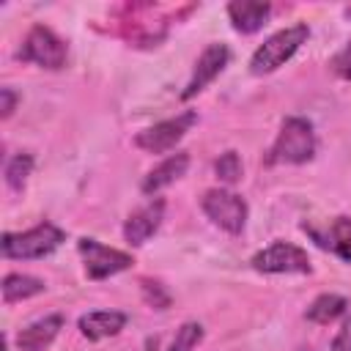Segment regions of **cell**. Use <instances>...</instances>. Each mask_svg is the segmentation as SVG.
Wrapping results in <instances>:
<instances>
[{"mask_svg":"<svg viewBox=\"0 0 351 351\" xmlns=\"http://www.w3.org/2000/svg\"><path fill=\"white\" fill-rule=\"evenodd\" d=\"M315 154V129L307 118L291 115L282 121L277 140L269 148V165H304Z\"/></svg>","mask_w":351,"mask_h":351,"instance_id":"6da1fadb","label":"cell"},{"mask_svg":"<svg viewBox=\"0 0 351 351\" xmlns=\"http://www.w3.org/2000/svg\"><path fill=\"white\" fill-rule=\"evenodd\" d=\"M310 38V27L304 22H296V25H288L277 33H271L250 58V71L255 77H263V74H271L277 71L280 66H285L296 52L299 47Z\"/></svg>","mask_w":351,"mask_h":351,"instance_id":"7a4b0ae2","label":"cell"},{"mask_svg":"<svg viewBox=\"0 0 351 351\" xmlns=\"http://www.w3.org/2000/svg\"><path fill=\"white\" fill-rule=\"evenodd\" d=\"M66 233L52 222H38L30 230L22 233H3L0 236V252L14 261H36L52 255L63 244Z\"/></svg>","mask_w":351,"mask_h":351,"instance_id":"3957f363","label":"cell"},{"mask_svg":"<svg viewBox=\"0 0 351 351\" xmlns=\"http://www.w3.org/2000/svg\"><path fill=\"white\" fill-rule=\"evenodd\" d=\"M19 60L25 63H36L41 69H49V71H58L66 66V58H69V47L66 41L47 25H33L16 52Z\"/></svg>","mask_w":351,"mask_h":351,"instance_id":"277c9868","label":"cell"},{"mask_svg":"<svg viewBox=\"0 0 351 351\" xmlns=\"http://www.w3.org/2000/svg\"><path fill=\"white\" fill-rule=\"evenodd\" d=\"M200 206H203L206 217L217 228L230 233V236H239L244 230V225H247V214H250L247 200L241 195L230 192V189H208V192H203Z\"/></svg>","mask_w":351,"mask_h":351,"instance_id":"5b68a950","label":"cell"},{"mask_svg":"<svg viewBox=\"0 0 351 351\" xmlns=\"http://www.w3.org/2000/svg\"><path fill=\"white\" fill-rule=\"evenodd\" d=\"M252 269L261 274H310V255L291 241H271L252 255Z\"/></svg>","mask_w":351,"mask_h":351,"instance_id":"8992f818","label":"cell"},{"mask_svg":"<svg viewBox=\"0 0 351 351\" xmlns=\"http://www.w3.org/2000/svg\"><path fill=\"white\" fill-rule=\"evenodd\" d=\"M77 250L82 255V263H85V274L90 280H104V277H112L118 271H126L134 258L123 250H115V247H107L96 239H80L77 241Z\"/></svg>","mask_w":351,"mask_h":351,"instance_id":"52a82bcc","label":"cell"},{"mask_svg":"<svg viewBox=\"0 0 351 351\" xmlns=\"http://www.w3.org/2000/svg\"><path fill=\"white\" fill-rule=\"evenodd\" d=\"M197 123V112L186 110L176 118H167V121H159L148 129H143L137 137H134V145L145 154H167L170 148H176V143Z\"/></svg>","mask_w":351,"mask_h":351,"instance_id":"ba28073f","label":"cell"},{"mask_svg":"<svg viewBox=\"0 0 351 351\" xmlns=\"http://www.w3.org/2000/svg\"><path fill=\"white\" fill-rule=\"evenodd\" d=\"M228 60H230V49H228L225 44H219V41L208 44V47L200 52V58H197V63H195V71H192L186 88L181 90V99L186 101V99L197 96L208 82H214V80L222 74V69L228 66Z\"/></svg>","mask_w":351,"mask_h":351,"instance_id":"9c48e42d","label":"cell"},{"mask_svg":"<svg viewBox=\"0 0 351 351\" xmlns=\"http://www.w3.org/2000/svg\"><path fill=\"white\" fill-rule=\"evenodd\" d=\"M162 219H165V200L162 197H154V200H148L145 206L134 208L126 217V222H123V239L132 247H140V244H145L159 230Z\"/></svg>","mask_w":351,"mask_h":351,"instance_id":"30bf717a","label":"cell"},{"mask_svg":"<svg viewBox=\"0 0 351 351\" xmlns=\"http://www.w3.org/2000/svg\"><path fill=\"white\" fill-rule=\"evenodd\" d=\"M60 329H63V315H58V313L44 315L16 332V348L19 351H44L52 346V340L58 337Z\"/></svg>","mask_w":351,"mask_h":351,"instance_id":"8fae6325","label":"cell"},{"mask_svg":"<svg viewBox=\"0 0 351 351\" xmlns=\"http://www.w3.org/2000/svg\"><path fill=\"white\" fill-rule=\"evenodd\" d=\"M271 14V5L269 3H261V0H233L228 3V19L233 25V30L250 36V33H258L266 19Z\"/></svg>","mask_w":351,"mask_h":351,"instance_id":"7c38bea8","label":"cell"},{"mask_svg":"<svg viewBox=\"0 0 351 351\" xmlns=\"http://www.w3.org/2000/svg\"><path fill=\"white\" fill-rule=\"evenodd\" d=\"M126 313L121 310H93V313H85L80 318V332L82 337L88 340H104V337H112L118 335L123 326H126Z\"/></svg>","mask_w":351,"mask_h":351,"instance_id":"4fadbf2b","label":"cell"},{"mask_svg":"<svg viewBox=\"0 0 351 351\" xmlns=\"http://www.w3.org/2000/svg\"><path fill=\"white\" fill-rule=\"evenodd\" d=\"M186 167H189V154H186V151H178V154L167 156L165 162H159V165L143 178L140 189H143L145 195H156L159 189H165V186H170L173 181H178V178L186 173Z\"/></svg>","mask_w":351,"mask_h":351,"instance_id":"5bb4252c","label":"cell"},{"mask_svg":"<svg viewBox=\"0 0 351 351\" xmlns=\"http://www.w3.org/2000/svg\"><path fill=\"white\" fill-rule=\"evenodd\" d=\"M0 288H3V302L5 304H16L22 299H30V296H38V293L47 291L44 280H38L33 274H19V271L5 274Z\"/></svg>","mask_w":351,"mask_h":351,"instance_id":"9a60e30c","label":"cell"},{"mask_svg":"<svg viewBox=\"0 0 351 351\" xmlns=\"http://www.w3.org/2000/svg\"><path fill=\"white\" fill-rule=\"evenodd\" d=\"M321 247H329L343 261H351V217H337L329 222L324 236H315Z\"/></svg>","mask_w":351,"mask_h":351,"instance_id":"2e32d148","label":"cell"},{"mask_svg":"<svg viewBox=\"0 0 351 351\" xmlns=\"http://www.w3.org/2000/svg\"><path fill=\"white\" fill-rule=\"evenodd\" d=\"M346 307H348L346 296H340V293H321L318 299H313V304L307 307L304 318L313 321V324H332V321H337L346 313Z\"/></svg>","mask_w":351,"mask_h":351,"instance_id":"e0dca14e","label":"cell"},{"mask_svg":"<svg viewBox=\"0 0 351 351\" xmlns=\"http://www.w3.org/2000/svg\"><path fill=\"white\" fill-rule=\"evenodd\" d=\"M30 170H33V156H30V154H16V156H11L8 165H5V184H8L14 192H19V189L25 186Z\"/></svg>","mask_w":351,"mask_h":351,"instance_id":"ac0fdd59","label":"cell"},{"mask_svg":"<svg viewBox=\"0 0 351 351\" xmlns=\"http://www.w3.org/2000/svg\"><path fill=\"white\" fill-rule=\"evenodd\" d=\"M200 340H203V326L197 321H184L167 351H195Z\"/></svg>","mask_w":351,"mask_h":351,"instance_id":"d6986e66","label":"cell"},{"mask_svg":"<svg viewBox=\"0 0 351 351\" xmlns=\"http://www.w3.org/2000/svg\"><path fill=\"white\" fill-rule=\"evenodd\" d=\"M214 170H217V178L225 181V184H236L241 178V159L236 151H225L217 162H214Z\"/></svg>","mask_w":351,"mask_h":351,"instance_id":"ffe728a7","label":"cell"},{"mask_svg":"<svg viewBox=\"0 0 351 351\" xmlns=\"http://www.w3.org/2000/svg\"><path fill=\"white\" fill-rule=\"evenodd\" d=\"M329 351H351V315L340 324V329H337V335H335Z\"/></svg>","mask_w":351,"mask_h":351,"instance_id":"44dd1931","label":"cell"},{"mask_svg":"<svg viewBox=\"0 0 351 351\" xmlns=\"http://www.w3.org/2000/svg\"><path fill=\"white\" fill-rule=\"evenodd\" d=\"M332 66H335V71H337L343 80H348V82H351V41H348L337 55H335Z\"/></svg>","mask_w":351,"mask_h":351,"instance_id":"7402d4cb","label":"cell"},{"mask_svg":"<svg viewBox=\"0 0 351 351\" xmlns=\"http://www.w3.org/2000/svg\"><path fill=\"white\" fill-rule=\"evenodd\" d=\"M0 110H3V121H8L11 115H14V110H16V101H19V93L14 90V88H3L0 90Z\"/></svg>","mask_w":351,"mask_h":351,"instance_id":"603a6c76","label":"cell"},{"mask_svg":"<svg viewBox=\"0 0 351 351\" xmlns=\"http://www.w3.org/2000/svg\"><path fill=\"white\" fill-rule=\"evenodd\" d=\"M343 14H346V19H351V5H348V8L343 11Z\"/></svg>","mask_w":351,"mask_h":351,"instance_id":"cb8c5ba5","label":"cell"}]
</instances>
